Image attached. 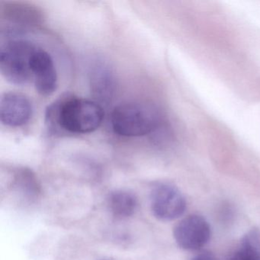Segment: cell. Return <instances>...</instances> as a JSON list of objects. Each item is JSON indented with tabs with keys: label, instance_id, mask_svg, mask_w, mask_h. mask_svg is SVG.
<instances>
[{
	"label": "cell",
	"instance_id": "1",
	"mask_svg": "<svg viewBox=\"0 0 260 260\" xmlns=\"http://www.w3.org/2000/svg\"><path fill=\"white\" fill-rule=\"evenodd\" d=\"M103 107L96 102L78 97L60 99L48 106L45 121L54 134H89L97 130L104 118Z\"/></svg>",
	"mask_w": 260,
	"mask_h": 260
},
{
	"label": "cell",
	"instance_id": "2",
	"mask_svg": "<svg viewBox=\"0 0 260 260\" xmlns=\"http://www.w3.org/2000/svg\"><path fill=\"white\" fill-rule=\"evenodd\" d=\"M112 129L123 137H141L154 132L161 127L162 117L152 105L127 103L114 109L111 117Z\"/></svg>",
	"mask_w": 260,
	"mask_h": 260
},
{
	"label": "cell",
	"instance_id": "3",
	"mask_svg": "<svg viewBox=\"0 0 260 260\" xmlns=\"http://www.w3.org/2000/svg\"><path fill=\"white\" fill-rule=\"evenodd\" d=\"M38 46L25 39L7 42L0 52V71L6 80L15 85L27 84L32 80L31 57Z\"/></svg>",
	"mask_w": 260,
	"mask_h": 260
},
{
	"label": "cell",
	"instance_id": "4",
	"mask_svg": "<svg viewBox=\"0 0 260 260\" xmlns=\"http://www.w3.org/2000/svg\"><path fill=\"white\" fill-rule=\"evenodd\" d=\"M186 208L185 199L178 188L160 184L151 193V209L156 218L170 221L180 217Z\"/></svg>",
	"mask_w": 260,
	"mask_h": 260
},
{
	"label": "cell",
	"instance_id": "5",
	"mask_svg": "<svg viewBox=\"0 0 260 260\" xmlns=\"http://www.w3.org/2000/svg\"><path fill=\"white\" fill-rule=\"evenodd\" d=\"M173 236L182 249L198 250L209 241L211 228L202 216L193 214L182 219L175 226Z\"/></svg>",
	"mask_w": 260,
	"mask_h": 260
},
{
	"label": "cell",
	"instance_id": "6",
	"mask_svg": "<svg viewBox=\"0 0 260 260\" xmlns=\"http://www.w3.org/2000/svg\"><path fill=\"white\" fill-rule=\"evenodd\" d=\"M30 67L38 92L45 96L54 93L57 87V73L51 56L38 47L31 57Z\"/></svg>",
	"mask_w": 260,
	"mask_h": 260
},
{
	"label": "cell",
	"instance_id": "7",
	"mask_svg": "<svg viewBox=\"0 0 260 260\" xmlns=\"http://www.w3.org/2000/svg\"><path fill=\"white\" fill-rule=\"evenodd\" d=\"M32 115V105L26 95L19 92H7L0 103V118L9 127H20L26 124Z\"/></svg>",
	"mask_w": 260,
	"mask_h": 260
},
{
	"label": "cell",
	"instance_id": "8",
	"mask_svg": "<svg viewBox=\"0 0 260 260\" xmlns=\"http://www.w3.org/2000/svg\"><path fill=\"white\" fill-rule=\"evenodd\" d=\"M91 91L100 101L106 102L112 98L115 91V78L110 67L105 62H95L89 71Z\"/></svg>",
	"mask_w": 260,
	"mask_h": 260
},
{
	"label": "cell",
	"instance_id": "9",
	"mask_svg": "<svg viewBox=\"0 0 260 260\" xmlns=\"http://www.w3.org/2000/svg\"><path fill=\"white\" fill-rule=\"evenodd\" d=\"M1 13L7 20L24 26H38L43 20L39 9L27 3H6L1 7Z\"/></svg>",
	"mask_w": 260,
	"mask_h": 260
},
{
	"label": "cell",
	"instance_id": "10",
	"mask_svg": "<svg viewBox=\"0 0 260 260\" xmlns=\"http://www.w3.org/2000/svg\"><path fill=\"white\" fill-rule=\"evenodd\" d=\"M109 201L112 214L120 218L130 217L135 212L138 207V200L135 194L123 190L112 192Z\"/></svg>",
	"mask_w": 260,
	"mask_h": 260
},
{
	"label": "cell",
	"instance_id": "11",
	"mask_svg": "<svg viewBox=\"0 0 260 260\" xmlns=\"http://www.w3.org/2000/svg\"><path fill=\"white\" fill-rule=\"evenodd\" d=\"M231 260H260V233L251 231L244 236L240 249Z\"/></svg>",
	"mask_w": 260,
	"mask_h": 260
},
{
	"label": "cell",
	"instance_id": "12",
	"mask_svg": "<svg viewBox=\"0 0 260 260\" xmlns=\"http://www.w3.org/2000/svg\"><path fill=\"white\" fill-rule=\"evenodd\" d=\"M191 260H213L211 257L208 254H200V255H197L194 257Z\"/></svg>",
	"mask_w": 260,
	"mask_h": 260
}]
</instances>
